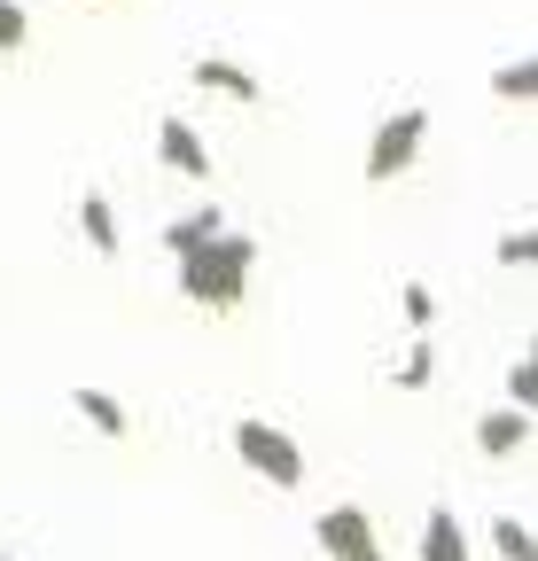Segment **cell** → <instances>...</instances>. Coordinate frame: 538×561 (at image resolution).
<instances>
[{
    "mask_svg": "<svg viewBox=\"0 0 538 561\" xmlns=\"http://www.w3.org/2000/svg\"><path fill=\"white\" fill-rule=\"evenodd\" d=\"M250 265H257V242L250 234H219L195 257H180V297L204 305V312H234L242 289H250Z\"/></svg>",
    "mask_w": 538,
    "mask_h": 561,
    "instance_id": "1",
    "label": "cell"
},
{
    "mask_svg": "<svg viewBox=\"0 0 538 561\" xmlns=\"http://www.w3.org/2000/svg\"><path fill=\"white\" fill-rule=\"evenodd\" d=\"M234 460H242L250 476H265L274 491H297V483H305V453H297V437L274 430V421H257V413L234 421Z\"/></svg>",
    "mask_w": 538,
    "mask_h": 561,
    "instance_id": "2",
    "label": "cell"
},
{
    "mask_svg": "<svg viewBox=\"0 0 538 561\" xmlns=\"http://www.w3.org/2000/svg\"><path fill=\"white\" fill-rule=\"evenodd\" d=\"M422 140H430V110H390V117L375 125V140H367V180L390 187L398 172H414Z\"/></svg>",
    "mask_w": 538,
    "mask_h": 561,
    "instance_id": "3",
    "label": "cell"
},
{
    "mask_svg": "<svg viewBox=\"0 0 538 561\" xmlns=\"http://www.w3.org/2000/svg\"><path fill=\"white\" fill-rule=\"evenodd\" d=\"M312 538H320V553L328 561H390V546L375 538V515L367 507H320V523H312Z\"/></svg>",
    "mask_w": 538,
    "mask_h": 561,
    "instance_id": "4",
    "label": "cell"
},
{
    "mask_svg": "<svg viewBox=\"0 0 538 561\" xmlns=\"http://www.w3.org/2000/svg\"><path fill=\"white\" fill-rule=\"evenodd\" d=\"M157 157H164V172H180V180H211V149H204V133H195L187 117H164V125H157Z\"/></svg>",
    "mask_w": 538,
    "mask_h": 561,
    "instance_id": "5",
    "label": "cell"
},
{
    "mask_svg": "<svg viewBox=\"0 0 538 561\" xmlns=\"http://www.w3.org/2000/svg\"><path fill=\"white\" fill-rule=\"evenodd\" d=\"M187 79L204 87V94H227V102H265V87L250 79L242 62H227V55H195V62H187Z\"/></svg>",
    "mask_w": 538,
    "mask_h": 561,
    "instance_id": "6",
    "label": "cell"
},
{
    "mask_svg": "<svg viewBox=\"0 0 538 561\" xmlns=\"http://www.w3.org/2000/svg\"><path fill=\"white\" fill-rule=\"evenodd\" d=\"M422 561H477V553H468V530H460V515H453L445 500L422 515Z\"/></svg>",
    "mask_w": 538,
    "mask_h": 561,
    "instance_id": "7",
    "label": "cell"
},
{
    "mask_svg": "<svg viewBox=\"0 0 538 561\" xmlns=\"http://www.w3.org/2000/svg\"><path fill=\"white\" fill-rule=\"evenodd\" d=\"M523 445H530V413L507 405V413H484V421H477V453H484V460H515Z\"/></svg>",
    "mask_w": 538,
    "mask_h": 561,
    "instance_id": "8",
    "label": "cell"
},
{
    "mask_svg": "<svg viewBox=\"0 0 538 561\" xmlns=\"http://www.w3.org/2000/svg\"><path fill=\"white\" fill-rule=\"evenodd\" d=\"M219 234H227V210H219V203H204V210H187V219H172V227H164V250H172V257H195V250L219 242Z\"/></svg>",
    "mask_w": 538,
    "mask_h": 561,
    "instance_id": "9",
    "label": "cell"
},
{
    "mask_svg": "<svg viewBox=\"0 0 538 561\" xmlns=\"http://www.w3.org/2000/svg\"><path fill=\"white\" fill-rule=\"evenodd\" d=\"M79 234H87V250H94V257H117V242H125V234H117V210H110V195H102V187H87V195H79Z\"/></svg>",
    "mask_w": 538,
    "mask_h": 561,
    "instance_id": "10",
    "label": "cell"
},
{
    "mask_svg": "<svg viewBox=\"0 0 538 561\" xmlns=\"http://www.w3.org/2000/svg\"><path fill=\"white\" fill-rule=\"evenodd\" d=\"M71 405H79V421H87L94 437H125V430H133V413H125V405H117L110 390H94V382H87V390H79Z\"/></svg>",
    "mask_w": 538,
    "mask_h": 561,
    "instance_id": "11",
    "label": "cell"
},
{
    "mask_svg": "<svg viewBox=\"0 0 538 561\" xmlns=\"http://www.w3.org/2000/svg\"><path fill=\"white\" fill-rule=\"evenodd\" d=\"M492 94H500V102H530V94H538V62H530V55L500 62V70H492Z\"/></svg>",
    "mask_w": 538,
    "mask_h": 561,
    "instance_id": "12",
    "label": "cell"
},
{
    "mask_svg": "<svg viewBox=\"0 0 538 561\" xmlns=\"http://www.w3.org/2000/svg\"><path fill=\"white\" fill-rule=\"evenodd\" d=\"M492 553H500V561H538V538H530V523L500 515V523H492Z\"/></svg>",
    "mask_w": 538,
    "mask_h": 561,
    "instance_id": "13",
    "label": "cell"
},
{
    "mask_svg": "<svg viewBox=\"0 0 538 561\" xmlns=\"http://www.w3.org/2000/svg\"><path fill=\"white\" fill-rule=\"evenodd\" d=\"M430 375H437V351H430V343H414L407 359L390 367V382H398V390H430Z\"/></svg>",
    "mask_w": 538,
    "mask_h": 561,
    "instance_id": "14",
    "label": "cell"
},
{
    "mask_svg": "<svg viewBox=\"0 0 538 561\" xmlns=\"http://www.w3.org/2000/svg\"><path fill=\"white\" fill-rule=\"evenodd\" d=\"M507 405H515V413L538 405V367H530V351H515V367H507Z\"/></svg>",
    "mask_w": 538,
    "mask_h": 561,
    "instance_id": "15",
    "label": "cell"
},
{
    "mask_svg": "<svg viewBox=\"0 0 538 561\" xmlns=\"http://www.w3.org/2000/svg\"><path fill=\"white\" fill-rule=\"evenodd\" d=\"M492 257H500L507 273H530V265H538V234H530V227H515V234H500V250H492Z\"/></svg>",
    "mask_w": 538,
    "mask_h": 561,
    "instance_id": "16",
    "label": "cell"
},
{
    "mask_svg": "<svg viewBox=\"0 0 538 561\" xmlns=\"http://www.w3.org/2000/svg\"><path fill=\"white\" fill-rule=\"evenodd\" d=\"M24 39H32V16L16 9V0H0V55H16Z\"/></svg>",
    "mask_w": 538,
    "mask_h": 561,
    "instance_id": "17",
    "label": "cell"
},
{
    "mask_svg": "<svg viewBox=\"0 0 538 561\" xmlns=\"http://www.w3.org/2000/svg\"><path fill=\"white\" fill-rule=\"evenodd\" d=\"M398 305H407V320H414V328H430V320H437V297H430V280H407V297H398Z\"/></svg>",
    "mask_w": 538,
    "mask_h": 561,
    "instance_id": "18",
    "label": "cell"
}]
</instances>
